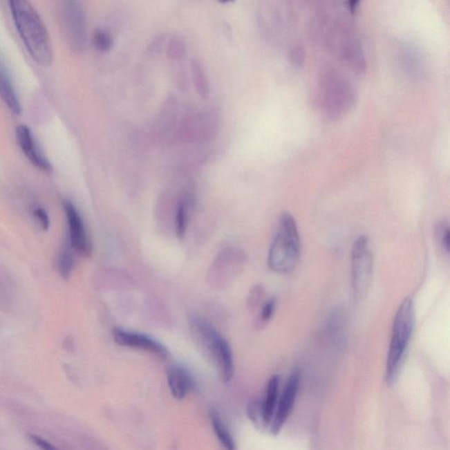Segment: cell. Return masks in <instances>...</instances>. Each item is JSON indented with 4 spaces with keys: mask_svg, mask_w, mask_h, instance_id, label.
Masks as SVG:
<instances>
[{
    "mask_svg": "<svg viewBox=\"0 0 450 450\" xmlns=\"http://www.w3.org/2000/svg\"><path fill=\"white\" fill-rule=\"evenodd\" d=\"M327 330L332 341L335 344L341 345L344 341L346 332V319L342 310L337 309L332 312L329 317Z\"/></svg>",
    "mask_w": 450,
    "mask_h": 450,
    "instance_id": "5bb4252c",
    "label": "cell"
},
{
    "mask_svg": "<svg viewBox=\"0 0 450 450\" xmlns=\"http://www.w3.org/2000/svg\"><path fill=\"white\" fill-rule=\"evenodd\" d=\"M187 208L185 203H181L176 213V232L178 238H183L185 236L187 226Z\"/></svg>",
    "mask_w": 450,
    "mask_h": 450,
    "instance_id": "ac0fdd59",
    "label": "cell"
},
{
    "mask_svg": "<svg viewBox=\"0 0 450 450\" xmlns=\"http://www.w3.org/2000/svg\"><path fill=\"white\" fill-rule=\"evenodd\" d=\"M280 377L274 375L270 378L265 391L264 402L261 404L262 422L265 426L271 425L279 400Z\"/></svg>",
    "mask_w": 450,
    "mask_h": 450,
    "instance_id": "4fadbf2b",
    "label": "cell"
},
{
    "mask_svg": "<svg viewBox=\"0 0 450 450\" xmlns=\"http://www.w3.org/2000/svg\"><path fill=\"white\" fill-rule=\"evenodd\" d=\"M112 335L115 343L120 346H125V348L147 351L162 359H167L169 356V352L166 346L162 345L156 339L142 335V333L115 328L113 330Z\"/></svg>",
    "mask_w": 450,
    "mask_h": 450,
    "instance_id": "9c48e42d",
    "label": "cell"
},
{
    "mask_svg": "<svg viewBox=\"0 0 450 450\" xmlns=\"http://www.w3.org/2000/svg\"><path fill=\"white\" fill-rule=\"evenodd\" d=\"M415 325V310L410 297L404 299L395 315L386 362V381L393 384L400 374Z\"/></svg>",
    "mask_w": 450,
    "mask_h": 450,
    "instance_id": "277c9868",
    "label": "cell"
},
{
    "mask_svg": "<svg viewBox=\"0 0 450 450\" xmlns=\"http://www.w3.org/2000/svg\"><path fill=\"white\" fill-rule=\"evenodd\" d=\"M435 235L437 243L445 254H449L450 245V233L448 221L442 220L435 225Z\"/></svg>",
    "mask_w": 450,
    "mask_h": 450,
    "instance_id": "e0dca14e",
    "label": "cell"
},
{
    "mask_svg": "<svg viewBox=\"0 0 450 450\" xmlns=\"http://www.w3.org/2000/svg\"><path fill=\"white\" fill-rule=\"evenodd\" d=\"M60 15L64 33L71 48L82 50L86 43V17L79 3L64 2Z\"/></svg>",
    "mask_w": 450,
    "mask_h": 450,
    "instance_id": "8992f818",
    "label": "cell"
},
{
    "mask_svg": "<svg viewBox=\"0 0 450 450\" xmlns=\"http://www.w3.org/2000/svg\"><path fill=\"white\" fill-rule=\"evenodd\" d=\"M113 44L112 38L108 32L102 29H97L93 35V44L97 50L100 51H106L111 48Z\"/></svg>",
    "mask_w": 450,
    "mask_h": 450,
    "instance_id": "d6986e66",
    "label": "cell"
},
{
    "mask_svg": "<svg viewBox=\"0 0 450 450\" xmlns=\"http://www.w3.org/2000/svg\"><path fill=\"white\" fill-rule=\"evenodd\" d=\"M63 204L67 219L71 247L73 251L82 256L89 257L92 254V244L79 210L71 200H66Z\"/></svg>",
    "mask_w": 450,
    "mask_h": 450,
    "instance_id": "52a82bcc",
    "label": "cell"
},
{
    "mask_svg": "<svg viewBox=\"0 0 450 450\" xmlns=\"http://www.w3.org/2000/svg\"><path fill=\"white\" fill-rule=\"evenodd\" d=\"M189 323L194 341L215 366L221 379L228 383L234 375V362L229 343L206 320L191 316Z\"/></svg>",
    "mask_w": 450,
    "mask_h": 450,
    "instance_id": "7a4b0ae2",
    "label": "cell"
},
{
    "mask_svg": "<svg viewBox=\"0 0 450 450\" xmlns=\"http://www.w3.org/2000/svg\"><path fill=\"white\" fill-rule=\"evenodd\" d=\"M210 420L213 426L214 432L226 450H235V442L231 433L228 431L227 427L223 423L221 418L216 411L212 410L209 413Z\"/></svg>",
    "mask_w": 450,
    "mask_h": 450,
    "instance_id": "9a60e30c",
    "label": "cell"
},
{
    "mask_svg": "<svg viewBox=\"0 0 450 450\" xmlns=\"http://www.w3.org/2000/svg\"><path fill=\"white\" fill-rule=\"evenodd\" d=\"M263 296V290H262L261 287H256L252 291L251 299H250V306L252 307H255L257 306L260 300Z\"/></svg>",
    "mask_w": 450,
    "mask_h": 450,
    "instance_id": "7402d4cb",
    "label": "cell"
},
{
    "mask_svg": "<svg viewBox=\"0 0 450 450\" xmlns=\"http://www.w3.org/2000/svg\"><path fill=\"white\" fill-rule=\"evenodd\" d=\"M73 249L70 247H64L58 254L57 261V267L58 273L64 279H68L73 272L74 265H75V259H74Z\"/></svg>",
    "mask_w": 450,
    "mask_h": 450,
    "instance_id": "2e32d148",
    "label": "cell"
},
{
    "mask_svg": "<svg viewBox=\"0 0 450 450\" xmlns=\"http://www.w3.org/2000/svg\"><path fill=\"white\" fill-rule=\"evenodd\" d=\"M34 216L37 218L41 229H44V231H48V228H50V218H48V214L45 212V209L40 208V207L35 209Z\"/></svg>",
    "mask_w": 450,
    "mask_h": 450,
    "instance_id": "44dd1931",
    "label": "cell"
},
{
    "mask_svg": "<svg viewBox=\"0 0 450 450\" xmlns=\"http://www.w3.org/2000/svg\"><path fill=\"white\" fill-rule=\"evenodd\" d=\"M275 308H276V299H270L264 303L260 316H259V326H263L270 321L271 319L273 318Z\"/></svg>",
    "mask_w": 450,
    "mask_h": 450,
    "instance_id": "ffe728a7",
    "label": "cell"
},
{
    "mask_svg": "<svg viewBox=\"0 0 450 450\" xmlns=\"http://www.w3.org/2000/svg\"><path fill=\"white\" fill-rule=\"evenodd\" d=\"M167 384L171 395L178 400H182L194 388L192 374L180 365H171L167 371Z\"/></svg>",
    "mask_w": 450,
    "mask_h": 450,
    "instance_id": "8fae6325",
    "label": "cell"
},
{
    "mask_svg": "<svg viewBox=\"0 0 450 450\" xmlns=\"http://www.w3.org/2000/svg\"><path fill=\"white\" fill-rule=\"evenodd\" d=\"M300 379L301 374L299 370H294L288 378L283 393L278 400L276 410L271 422V431L274 435L279 433L293 409L299 390Z\"/></svg>",
    "mask_w": 450,
    "mask_h": 450,
    "instance_id": "ba28073f",
    "label": "cell"
},
{
    "mask_svg": "<svg viewBox=\"0 0 450 450\" xmlns=\"http://www.w3.org/2000/svg\"><path fill=\"white\" fill-rule=\"evenodd\" d=\"M300 254L301 239L297 223L289 212H283L268 252V267L275 273H290L299 263Z\"/></svg>",
    "mask_w": 450,
    "mask_h": 450,
    "instance_id": "3957f363",
    "label": "cell"
},
{
    "mask_svg": "<svg viewBox=\"0 0 450 450\" xmlns=\"http://www.w3.org/2000/svg\"><path fill=\"white\" fill-rule=\"evenodd\" d=\"M16 139H17L19 147L24 151L28 160L39 169L44 171H50L53 169L50 160L46 155L41 151L37 139L35 138L33 133L28 126L21 124L16 128Z\"/></svg>",
    "mask_w": 450,
    "mask_h": 450,
    "instance_id": "30bf717a",
    "label": "cell"
},
{
    "mask_svg": "<svg viewBox=\"0 0 450 450\" xmlns=\"http://www.w3.org/2000/svg\"><path fill=\"white\" fill-rule=\"evenodd\" d=\"M9 5L15 27L29 54L41 66H50L53 60V44L37 10L25 0H12Z\"/></svg>",
    "mask_w": 450,
    "mask_h": 450,
    "instance_id": "6da1fadb",
    "label": "cell"
},
{
    "mask_svg": "<svg viewBox=\"0 0 450 450\" xmlns=\"http://www.w3.org/2000/svg\"><path fill=\"white\" fill-rule=\"evenodd\" d=\"M0 98L14 114H21V102L16 93L14 82L8 68L1 60H0Z\"/></svg>",
    "mask_w": 450,
    "mask_h": 450,
    "instance_id": "7c38bea8",
    "label": "cell"
},
{
    "mask_svg": "<svg viewBox=\"0 0 450 450\" xmlns=\"http://www.w3.org/2000/svg\"><path fill=\"white\" fill-rule=\"evenodd\" d=\"M373 274V255L366 236L356 238L352 247V286L355 299L367 292Z\"/></svg>",
    "mask_w": 450,
    "mask_h": 450,
    "instance_id": "5b68a950",
    "label": "cell"
}]
</instances>
